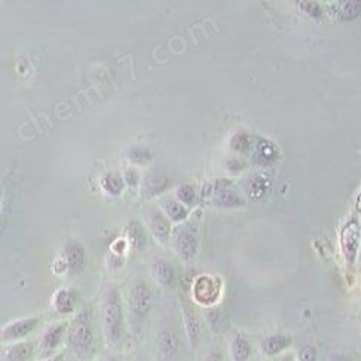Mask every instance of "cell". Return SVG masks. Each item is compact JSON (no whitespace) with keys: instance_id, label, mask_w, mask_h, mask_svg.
<instances>
[{"instance_id":"6da1fadb","label":"cell","mask_w":361,"mask_h":361,"mask_svg":"<svg viewBox=\"0 0 361 361\" xmlns=\"http://www.w3.org/2000/svg\"><path fill=\"white\" fill-rule=\"evenodd\" d=\"M101 327L105 331V338L110 347H116L122 339L124 330V311L122 300L118 287L110 285L105 290L103 299H101Z\"/></svg>"},{"instance_id":"7a4b0ae2","label":"cell","mask_w":361,"mask_h":361,"mask_svg":"<svg viewBox=\"0 0 361 361\" xmlns=\"http://www.w3.org/2000/svg\"><path fill=\"white\" fill-rule=\"evenodd\" d=\"M67 345L78 358L87 360L92 355V351H94V331H92L85 312L72 322L67 331Z\"/></svg>"},{"instance_id":"3957f363","label":"cell","mask_w":361,"mask_h":361,"mask_svg":"<svg viewBox=\"0 0 361 361\" xmlns=\"http://www.w3.org/2000/svg\"><path fill=\"white\" fill-rule=\"evenodd\" d=\"M361 245V225L357 219H351L340 230V250L349 266H353L358 257Z\"/></svg>"},{"instance_id":"277c9868","label":"cell","mask_w":361,"mask_h":361,"mask_svg":"<svg viewBox=\"0 0 361 361\" xmlns=\"http://www.w3.org/2000/svg\"><path fill=\"white\" fill-rule=\"evenodd\" d=\"M153 307V293L143 280H137L129 290V309L135 318H146Z\"/></svg>"},{"instance_id":"5b68a950","label":"cell","mask_w":361,"mask_h":361,"mask_svg":"<svg viewBox=\"0 0 361 361\" xmlns=\"http://www.w3.org/2000/svg\"><path fill=\"white\" fill-rule=\"evenodd\" d=\"M173 247L183 261H192L198 253V230L192 225H184L175 230L173 238Z\"/></svg>"},{"instance_id":"8992f818","label":"cell","mask_w":361,"mask_h":361,"mask_svg":"<svg viewBox=\"0 0 361 361\" xmlns=\"http://www.w3.org/2000/svg\"><path fill=\"white\" fill-rule=\"evenodd\" d=\"M156 355L160 361H177L182 351L180 336L171 329H162L155 340Z\"/></svg>"},{"instance_id":"52a82bcc","label":"cell","mask_w":361,"mask_h":361,"mask_svg":"<svg viewBox=\"0 0 361 361\" xmlns=\"http://www.w3.org/2000/svg\"><path fill=\"white\" fill-rule=\"evenodd\" d=\"M67 331L66 322H54L50 327H46L39 338L38 351L45 358L55 355V351L60 347Z\"/></svg>"},{"instance_id":"ba28073f","label":"cell","mask_w":361,"mask_h":361,"mask_svg":"<svg viewBox=\"0 0 361 361\" xmlns=\"http://www.w3.org/2000/svg\"><path fill=\"white\" fill-rule=\"evenodd\" d=\"M221 292V284L215 276L210 275H201L199 278H197L195 284H193V298L201 305H210L216 303L220 298Z\"/></svg>"},{"instance_id":"9c48e42d","label":"cell","mask_w":361,"mask_h":361,"mask_svg":"<svg viewBox=\"0 0 361 361\" xmlns=\"http://www.w3.org/2000/svg\"><path fill=\"white\" fill-rule=\"evenodd\" d=\"M41 320L38 317H25L18 318L11 322H8L6 326L2 327V340L3 342H20L25 336H29L32 331L36 330L39 326Z\"/></svg>"},{"instance_id":"30bf717a","label":"cell","mask_w":361,"mask_h":361,"mask_svg":"<svg viewBox=\"0 0 361 361\" xmlns=\"http://www.w3.org/2000/svg\"><path fill=\"white\" fill-rule=\"evenodd\" d=\"M184 330H186L188 342L192 349H197L201 340V322L197 311L193 309L190 305H182Z\"/></svg>"},{"instance_id":"8fae6325","label":"cell","mask_w":361,"mask_h":361,"mask_svg":"<svg viewBox=\"0 0 361 361\" xmlns=\"http://www.w3.org/2000/svg\"><path fill=\"white\" fill-rule=\"evenodd\" d=\"M293 344V339L289 335H281V333H275L262 339L261 342V351L266 357H275L285 349H289Z\"/></svg>"},{"instance_id":"7c38bea8","label":"cell","mask_w":361,"mask_h":361,"mask_svg":"<svg viewBox=\"0 0 361 361\" xmlns=\"http://www.w3.org/2000/svg\"><path fill=\"white\" fill-rule=\"evenodd\" d=\"M34 355V345L30 342H12L2 351L3 361H30Z\"/></svg>"},{"instance_id":"4fadbf2b","label":"cell","mask_w":361,"mask_h":361,"mask_svg":"<svg viewBox=\"0 0 361 361\" xmlns=\"http://www.w3.org/2000/svg\"><path fill=\"white\" fill-rule=\"evenodd\" d=\"M253 348L244 333H235L229 342V355L232 361H248L252 358Z\"/></svg>"},{"instance_id":"5bb4252c","label":"cell","mask_w":361,"mask_h":361,"mask_svg":"<svg viewBox=\"0 0 361 361\" xmlns=\"http://www.w3.org/2000/svg\"><path fill=\"white\" fill-rule=\"evenodd\" d=\"M151 271L153 280L162 287H171L175 280V272L173 270V266L164 261V259L156 257L151 263Z\"/></svg>"},{"instance_id":"9a60e30c","label":"cell","mask_w":361,"mask_h":361,"mask_svg":"<svg viewBox=\"0 0 361 361\" xmlns=\"http://www.w3.org/2000/svg\"><path fill=\"white\" fill-rule=\"evenodd\" d=\"M63 261L67 266V271L79 272L85 263V252L80 244L69 243L63 252Z\"/></svg>"},{"instance_id":"2e32d148","label":"cell","mask_w":361,"mask_h":361,"mask_svg":"<svg viewBox=\"0 0 361 361\" xmlns=\"http://www.w3.org/2000/svg\"><path fill=\"white\" fill-rule=\"evenodd\" d=\"M330 12L333 18H338L340 21H351L358 17L361 12V3L360 2H333L330 3Z\"/></svg>"},{"instance_id":"e0dca14e","label":"cell","mask_w":361,"mask_h":361,"mask_svg":"<svg viewBox=\"0 0 361 361\" xmlns=\"http://www.w3.org/2000/svg\"><path fill=\"white\" fill-rule=\"evenodd\" d=\"M54 308L58 314H63V316H66V314H72L75 311L76 307V294L73 293L70 289H66V287H63V289L57 290L54 294Z\"/></svg>"},{"instance_id":"ac0fdd59","label":"cell","mask_w":361,"mask_h":361,"mask_svg":"<svg viewBox=\"0 0 361 361\" xmlns=\"http://www.w3.org/2000/svg\"><path fill=\"white\" fill-rule=\"evenodd\" d=\"M152 232H153V237L158 239L160 243H164V244L171 237L170 223L164 219L162 215H160V212H156V215H153L152 217Z\"/></svg>"},{"instance_id":"d6986e66","label":"cell","mask_w":361,"mask_h":361,"mask_svg":"<svg viewBox=\"0 0 361 361\" xmlns=\"http://www.w3.org/2000/svg\"><path fill=\"white\" fill-rule=\"evenodd\" d=\"M216 197H217V201L221 204V206H225V207H238V206H241V204H243V201H241V197L234 189H230L229 186H217Z\"/></svg>"},{"instance_id":"ffe728a7","label":"cell","mask_w":361,"mask_h":361,"mask_svg":"<svg viewBox=\"0 0 361 361\" xmlns=\"http://www.w3.org/2000/svg\"><path fill=\"white\" fill-rule=\"evenodd\" d=\"M101 184H103V188L106 189V192L110 193V195H113V197H118L124 189V180L119 175V173L106 174V177L101 180Z\"/></svg>"},{"instance_id":"44dd1931","label":"cell","mask_w":361,"mask_h":361,"mask_svg":"<svg viewBox=\"0 0 361 361\" xmlns=\"http://www.w3.org/2000/svg\"><path fill=\"white\" fill-rule=\"evenodd\" d=\"M128 234H129V241L135 248L143 250L146 245V234L143 226L138 223V221H131L128 226Z\"/></svg>"},{"instance_id":"7402d4cb","label":"cell","mask_w":361,"mask_h":361,"mask_svg":"<svg viewBox=\"0 0 361 361\" xmlns=\"http://www.w3.org/2000/svg\"><path fill=\"white\" fill-rule=\"evenodd\" d=\"M165 211H166V215L170 216V219L174 221H182L188 216V210L184 208V206H182L179 201H173V199L166 201Z\"/></svg>"},{"instance_id":"603a6c76","label":"cell","mask_w":361,"mask_h":361,"mask_svg":"<svg viewBox=\"0 0 361 361\" xmlns=\"http://www.w3.org/2000/svg\"><path fill=\"white\" fill-rule=\"evenodd\" d=\"M129 160L134 164H146L152 160V155L147 149H143V147H133L131 152H129Z\"/></svg>"},{"instance_id":"cb8c5ba5","label":"cell","mask_w":361,"mask_h":361,"mask_svg":"<svg viewBox=\"0 0 361 361\" xmlns=\"http://www.w3.org/2000/svg\"><path fill=\"white\" fill-rule=\"evenodd\" d=\"M177 198L183 204H188V206H190V204L195 202V198H197L195 189L189 186V184H183V186H180L177 190Z\"/></svg>"},{"instance_id":"d4e9b609","label":"cell","mask_w":361,"mask_h":361,"mask_svg":"<svg viewBox=\"0 0 361 361\" xmlns=\"http://www.w3.org/2000/svg\"><path fill=\"white\" fill-rule=\"evenodd\" d=\"M318 360V351L312 345H305L299 349L298 361H317Z\"/></svg>"},{"instance_id":"484cf974","label":"cell","mask_w":361,"mask_h":361,"mask_svg":"<svg viewBox=\"0 0 361 361\" xmlns=\"http://www.w3.org/2000/svg\"><path fill=\"white\" fill-rule=\"evenodd\" d=\"M299 8L305 14H308L312 18H320L321 12H322V8L320 6V3L317 2H299L298 3Z\"/></svg>"},{"instance_id":"4316f807","label":"cell","mask_w":361,"mask_h":361,"mask_svg":"<svg viewBox=\"0 0 361 361\" xmlns=\"http://www.w3.org/2000/svg\"><path fill=\"white\" fill-rule=\"evenodd\" d=\"M230 146L238 152H244L248 147V137L245 134H237L230 142Z\"/></svg>"},{"instance_id":"83f0119b","label":"cell","mask_w":361,"mask_h":361,"mask_svg":"<svg viewBox=\"0 0 361 361\" xmlns=\"http://www.w3.org/2000/svg\"><path fill=\"white\" fill-rule=\"evenodd\" d=\"M265 189H266V186H265V183H262L261 179L252 180V183H250V188H248L250 195H252V197L254 195V190H261V193H263Z\"/></svg>"},{"instance_id":"f1b7e54d","label":"cell","mask_w":361,"mask_h":361,"mask_svg":"<svg viewBox=\"0 0 361 361\" xmlns=\"http://www.w3.org/2000/svg\"><path fill=\"white\" fill-rule=\"evenodd\" d=\"M204 361H223V355H221L220 351L212 349V351H210V353L206 355Z\"/></svg>"},{"instance_id":"f546056e","label":"cell","mask_w":361,"mask_h":361,"mask_svg":"<svg viewBox=\"0 0 361 361\" xmlns=\"http://www.w3.org/2000/svg\"><path fill=\"white\" fill-rule=\"evenodd\" d=\"M327 361H353L351 360L347 354H342V353H335V354H331Z\"/></svg>"},{"instance_id":"4dcf8cb0","label":"cell","mask_w":361,"mask_h":361,"mask_svg":"<svg viewBox=\"0 0 361 361\" xmlns=\"http://www.w3.org/2000/svg\"><path fill=\"white\" fill-rule=\"evenodd\" d=\"M42 361H67L66 357H64L63 354H55L52 357H48V358H43Z\"/></svg>"},{"instance_id":"1f68e13d","label":"cell","mask_w":361,"mask_h":361,"mask_svg":"<svg viewBox=\"0 0 361 361\" xmlns=\"http://www.w3.org/2000/svg\"><path fill=\"white\" fill-rule=\"evenodd\" d=\"M355 210H357L358 212H361V190L358 192V195H357V198H355Z\"/></svg>"},{"instance_id":"d6a6232c","label":"cell","mask_w":361,"mask_h":361,"mask_svg":"<svg viewBox=\"0 0 361 361\" xmlns=\"http://www.w3.org/2000/svg\"><path fill=\"white\" fill-rule=\"evenodd\" d=\"M106 361H120L118 357H110V358H106Z\"/></svg>"},{"instance_id":"836d02e7","label":"cell","mask_w":361,"mask_h":361,"mask_svg":"<svg viewBox=\"0 0 361 361\" xmlns=\"http://www.w3.org/2000/svg\"><path fill=\"white\" fill-rule=\"evenodd\" d=\"M135 361H146V360H142V358H137Z\"/></svg>"}]
</instances>
